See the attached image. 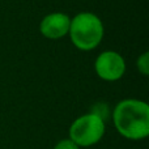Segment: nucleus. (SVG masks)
Masks as SVG:
<instances>
[{"mask_svg":"<svg viewBox=\"0 0 149 149\" xmlns=\"http://www.w3.org/2000/svg\"><path fill=\"white\" fill-rule=\"evenodd\" d=\"M118 132L128 140H143L149 135V106L144 101L123 100L113 111Z\"/></svg>","mask_w":149,"mask_h":149,"instance_id":"1","label":"nucleus"},{"mask_svg":"<svg viewBox=\"0 0 149 149\" xmlns=\"http://www.w3.org/2000/svg\"><path fill=\"white\" fill-rule=\"evenodd\" d=\"M103 24L97 15L92 12H81L71 18L70 34L76 49L81 51L94 50L103 38Z\"/></svg>","mask_w":149,"mask_h":149,"instance_id":"2","label":"nucleus"},{"mask_svg":"<svg viewBox=\"0 0 149 149\" xmlns=\"http://www.w3.org/2000/svg\"><path fill=\"white\" fill-rule=\"evenodd\" d=\"M103 135L105 122L92 113L79 116L70 127V139L77 147H90L97 144Z\"/></svg>","mask_w":149,"mask_h":149,"instance_id":"3","label":"nucleus"},{"mask_svg":"<svg viewBox=\"0 0 149 149\" xmlns=\"http://www.w3.org/2000/svg\"><path fill=\"white\" fill-rule=\"evenodd\" d=\"M94 70L100 79L105 81H116L122 79V76L126 72V62L120 54L109 50L101 52L97 56Z\"/></svg>","mask_w":149,"mask_h":149,"instance_id":"4","label":"nucleus"},{"mask_svg":"<svg viewBox=\"0 0 149 149\" xmlns=\"http://www.w3.org/2000/svg\"><path fill=\"white\" fill-rule=\"evenodd\" d=\"M71 17L65 13L55 12L45 16L39 24V31L49 39H60L70 31Z\"/></svg>","mask_w":149,"mask_h":149,"instance_id":"5","label":"nucleus"},{"mask_svg":"<svg viewBox=\"0 0 149 149\" xmlns=\"http://www.w3.org/2000/svg\"><path fill=\"white\" fill-rule=\"evenodd\" d=\"M137 70H139L140 73H143L144 76H148L149 74V52H143L139 58H137Z\"/></svg>","mask_w":149,"mask_h":149,"instance_id":"6","label":"nucleus"},{"mask_svg":"<svg viewBox=\"0 0 149 149\" xmlns=\"http://www.w3.org/2000/svg\"><path fill=\"white\" fill-rule=\"evenodd\" d=\"M92 114H95L97 116H100L103 122L106 120V118H109V106L105 103H97L93 106Z\"/></svg>","mask_w":149,"mask_h":149,"instance_id":"7","label":"nucleus"},{"mask_svg":"<svg viewBox=\"0 0 149 149\" xmlns=\"http://www.w3.org/2000/svg\"><path fill=\"white\" fill-rule=\"evenodd\" d=\"M54 149H79V147H77L71 139H64V140H60V141L55 145Z\"/></svg>","mask_w":149,"mask_h":149,"instance_id":"8","label":"nucleus"}]
</instances>
